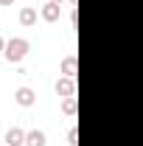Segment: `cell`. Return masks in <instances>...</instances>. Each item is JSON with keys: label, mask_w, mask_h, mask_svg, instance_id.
Listing matches in <instances>:
<instances>
[{"label": "cell", "mask_w": 143, "mask_h": 146, "mask_svg": "<svg viewBox=\"0 0 143 146\" xmlns=\"http://www.w3.org/2000/svg\"><path fill=\"white\" fill-rule=\"evenodd\" d=\"M70 25H73V28L79 25V11H76V9H70Z\"/></svg>", "instance_id": "11"}, {"label": "cell", "mask_w": 143, "mask_h": 146, "mask_svg": "<svg viewBox=\"0 0 143 146\" xmlns=\"http://www.w3.org/2000/svg\"><path fill=\"white\" fill-rule=\"evenodd\" d=\"M76 3H79V0H70V6H73V9H76Z\"/></svg>", "instance_id": "14"}, {"label": "cell", "mask_w": 143, "mask_h": 146, "mask_svg": "<svg viewBox=\"0 0 143 146\" xmlns=\"http://www.w3.org/2000/svg\"><path fill=\"white\" fill-rule=\"evenodd\" d=\"M76 70H79V59H76V56H65V59H62V73H65V76H70V79H76Z\"/></svg>", "instance_id": "7"}, {"label": "cell", "mask_w": 143, "mask_h": 146, "mask_svg": "<svg viewBox=\"0 0 143 146\" xmlns=\"http://www.w3.org/2000/svg\"><path fill=\"white\" fill-rule=\"evenodd\" d=\"M3 51H6V39L0 36V54H3Z\"/></svg>", "instance_id": "12"}, {"label": "cell", "mask_w": 143, "mask_h": 146, "mask_svg": "<svg viewBox=\"0 0 143 146\" xmlns=\"http://www.w3.org/2000/svg\"><path fill=\"white\" fill-rule=\"evenodd\" d=\"M23 143H25V132L20 127L6 129V146H23Z\"/></svg>", "instance_id": "6"}, {"label": "cell", "mask_w": 143, "mask_h": 146, "mask_svg": "<svg viewBox=\"0 0 143 146\" xmlns=\"http://www.w3.org/2000/svg\"><path fill=\"white\" fill-rule=\"evenodd\" d=\"M56 96H62V98H68V96H76V79H70V76H62L59 82H56Z\"/></svg>", "instance_id": "4"}, {"label": "cell", "mask_w": 143, "mask_h": 146, "mask_svg": "<svg viewBox=\"0 0 143 146\" xmlns=\"http://www.w3.org/2000/svg\"><path fill=\"white\" fill-rule=\"evenodd\" d=\"M11 3H14V0H0V6H11Z\"/></svg>", "instance_id": "13"}, {"label": "cell", "mask_w": 143, "mask_h": 146, "mask_svg": "<svg viewBox=\"0 0 143 146\" xmlns=\"http://www.w3.org/2000/svg\"><path fill=\"white\" fill-rule=\"evenodd\" d=\"M39 17L45 20V23H56V20L62 17V3H54V0H48V3L39 9Z\"/></svg>", "instance_id": "2"}, {"label": "cell", "mask_w": 143, "mask_h": 146, "mask_svg": "<svg viewBox=\"0 0 143 146\" xmlns=\"http://www.w3.org/2000/svg\"><path fill=\"white\" fill-rule=\"evenodd\" d=\"M20 25H25V28H31V25H36V9L34 6H23L20 9Z\"/></svg>", "instance_id": "5"}, {"label": "cell", "mask_w": 143, "mask_h": 146, "mask_svg": "<svg viewBox=\"0 0 143 146\" xmlns=\"http://www.w3.org/2000/svg\"><path fill=\"white\" fill-rule=\"evenodd\" d=\"M28 48H31L28 39H23V36H11V39L6 42V51H3V54H6V59H9L11 65H20V62L28 56Z\"/></svg>", "instance_id": "1"}, {"label": "cell", "mask_w": 143, "mask_h": 146, "mask_svg": "<svg viewBox=\"0 0 143 146\" xmlns=\"http://www.w3.org/2000/svg\"><path fill=\"white\" fill-rule=\"evenodd\" d=\"M25 146H45V132H42V129L25 132Z\"/></svg>", "instance_id": "8"}, {"label": "cell", "mask_w": 143, "mask_h": 146, "mask_svg": "<svg viewBox=\"0 0 143 146\" xmlns=\"http://www.w3.org/2000/svg\"><path fill=\"white\" fill-rule=\"evenodd\" d=\"M14 101H17L20 107H34L36 104V93H34V87H17V93H14Z\"/></svg>", "instance_id": "3"}, {"label": "cell", "mask_w": 143, "mask_h": 146, "mask_svg": "<svg viewBox=\"0 0 143 146\" xmlns=\"http://www.w3.org/2000/svg\"><path fill=\"white\" fill-rule=\"evenodd\" d=\"M54 3H65V0H54Z\"/></svg>", "instance_id": "15"}, {"label": "cell", "mask_w": 143, "mask_h": 146, "mask_svg": "<svg viewBox=\"0 0 143 146\" xmlns=\"http://www.w3.org/2000/svg\"><path fill=\"white\" fill-rule=\"evenodd\" d=\"M68 146H79V129L70 127V132H68Z\"/></svg>", "instance_id": "10"}, {"label": "cell", "mask_w": 143, "mask_h": 146, "mask_svg": "<svg viewBox=\"0 0 143 146\" xmlns=\"http://www.w3.org/2000/svg\"><path fill=\"white\" fill-rule=\"evenodd\" d=\"M76 110H79V98H76V96L62 98V112H65V115H76Z\"/></svg>", "instance_id": "9"}]
</instances>
